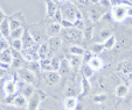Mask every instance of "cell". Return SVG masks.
Returning <instances> with one entry per match:
<instances>
[{"label": "cell", "instance_id": "277c9868", "mask_svg": "<svg viewBox=\"0 0 132 110\" xmlns=\"http://www.w3.org/2000/svg\"><path fill=\"white\" fill-rule=\"evenodd\" d=\"M63 35H64L65 39L69 41L70 43H76V42H80L81 39H83V35L82 31L76 28H68V29L63 30Z\"/></svg>", "mask_w": 132, "mask_h": 110}, {"label": "cell", "instance_id": "3957f363", "mask_svg": "<svg viewBox=\"0 0 132 110\" xmlns=\"http://www.w3.org/2000/svg\"><path fill=\"white\" fill-rule=\"evenodd\" d=\"M117 72L129 82H132V60H124L117 66Z\"/></svg>", "mask_w": 132, "mask_h": 110}, {"label": "cell", "instance_id": "836d02e7", "mask_svg": "<svg viewBox=\"0 0 132 110\" xmlns=\"http://www.w3.org/2000/svg\"><path fill=\"white\" fill-rule=\"evenodd\" d=\"M10 45L12 47V50L19 52V53L22 51V42H21V38L20 39H12Z\"/></svg>", "mask_w": 132, "mask_h": 110}, {"label": "cell", "instance_id": "4fadbf2b", "mask_svg": "<svg viewBox=\"0 0 132 110\" xmlns=\"http://www.w3.org/2000/svg\"><path fill=\"white\" fill-rule=\"evenodd\" d=\"M67 61L69 64L70 69L71 70H78L80 69V66L82 65V57L80 56H74V54H69L67 57Z\"/></svg>", "mask_w": 132, "mask_h": 110}, {"label": "cell", "instance_id": "83f0119b", "mask_svg": "<svg viewBox=\"0 0 132 110\" xmlns=\"http://www.w3.org/2000/svg\"><path fill=\"white\" fill-rule=\"evenodd\" d=\"M13 59V54H12V50L7 49L5 51L0 52V61L1 63H6V64H10L11 65V61Z\"/></svg>", "mask_w": 132, "mask_h": 110}, {"label": "cell", "instance_id": "11a10c76", "mask_svg": "<svg viewBox=\"0 0 132 110\" xmlns=\"http://www.w3.org/2000/svg\"><path fill=\"white\" fill-rule=\"evenodd\" d=\"M129 1H130V3H131V4H132V0H129Z\"/></svg>", "mask_w": 132, "mask_h": 110}, {"label": "cell", "instance_id": "74e56055", "mask_svg": "<svg viewBox=\"0 0 132 110\" xmlns=\"http://www.w3.org/2000/svg\"><path fill=\"white\" fill-rule=\"evenodd\" d=\"M94 56H95V54L92 53L90 50H85L84 53H83V56H82V64H88L92 59Z\"/></svg>", "mask_w": 132, "mask_h": 110}, {"label": "cell", "instance_id": "4dcf8cb0", "mask_svg": "<svg viewBox=\"0 0 132 110\" xmlns=\"http://www.w3.org/2000/svg\"><path fill=\"white\" fill-rule=\"evenodd\" d=\"M39 64H40V71L41 72H49L53 71L52 70V64H50V59L49 58H45V59H40L39 60Z\"/></svg>", "mask_w": 132, "mask_h": 110}, {"label": "cell", "instance_id": "cb8c5ba5", "mask_svg": "<svg viewBox=\"0 0 132 110\" xmlns=\"http://www.w3.org/2000/svg\"><path fill=\"white\" fill-rule=\"evenodd\" d=\"M78 70H80V73L82 74V78L90 79V78H92V75H94V71L90 69V66L88 65V64H82Z\"/></svg>", "mask_w": 132, "mask_h": 110}, {"label": "cell", "instance_id": "7a4b0ae2", "mask_svg": "<svg viewBox=\"0 0 132 110\" xmlns=\"http://www.w3.org/2000/svg\"><path fill=\"white\" fill-rule=\"evenodd\" d=\"M127 5H116L112 6L111 8V15L113 21L116 22H124L126 20V13H127Z\"/></svg>", "mask_w": 132, "mask_h": 110}, {"label": "cell", "instance_id": "c3c4849f", "mask_svg": "<svg viewBox=\"0 0 132 110\" xmlns=\"http://www.w3.org/2000/svg\"><path fill=\"white\" fill-rule=\"evenodd\" d=\"M126 17H132V6H129V7H127Z\"/></svg>", "mask_w": 132, "mask_h": 110}, {"label": "cell", "instance_id": "f6af8a7d", "mask_svg": "<svg viewBox=\"0 0 132 110\" xmlns=\"http://www.w3.org/2000/svg\"><path fill=\"white\" fill-rule=\"evenodd\" d=\"M111 31H110V30H102V31H101V34H100V36H101V38L102 39H106L108 37H110L111 36Z\"/></svg>", "mask_w": 132, "mask_h": 110}, {"label": "cell", "instance_id": "f1b7e54d", "mask_svg": "<svg viewBox=\"0 0 132 110\" xmlns=\"http://www.w3.org/2000/svg\"><path fill=\"white\" fill-rule=\"evenodd\" d=\"M117 44V38L115 37V35L112 34L110 37H108L104 42H103V45H104V49L105 50H111L116 47Z\"/></svg>", "mask_w": 132, "mask_h": 110}, {"label": "cell", "instance_id": "8fae6325", "mask_svg": "<svg viewBox=\"0 0 132 110\" xmlns=\"http://www.w3.org/2000/svg\"><path fill=\"white\" fill-rule=\"evenodd\" d=\"M5 96H11V95H15L18 91V85L15 82V80H7L4 82V88H3Z\"/></svg>", "mask_w": 132, "mask_h": 110}, {"label": "cell", "instance_id": "52a82bcc", "mask_svg": "<svg viewBox=\"0 0 132 110\" xmlns=\"http://www.w3.org/2000/svg\"><path fill=\"white\" fill-rule=\"evenodd\" d=\"M43 79H45L46 83L50 87H54V86L59 85L61 81V74L56 71H49L46 72L45 75H43Z\"/></svg>", "mask_w": 132, "mask_h": 110}, {"label": "cell", "instance_id": "5bb4252c", "mask_svg": "<svg viewBox=\"0 0 132 110\" xmlns=\"http://www.w3.org/2000/svg\"><path fill=\"white\" fill-rule=\"evenodd\" d=\"M62 30L63 29H62V27H61L60 23L53 22V23H50V25L47 27V30H46V32H47V35L49 37H54V36H57V35L60 34Z\"/></svg>", "mask_w": 132, "mask_h": 110}, {"label": "cell", "instance_id": "ab89813d", "mask_svg": "<svg viewBox=\"0 0 132 110\" xmlns=\"http://www.w3.org/2000/svg\"><path fill=\"white\" fill-rule=\"evenodd\" d=\"M119 44L123 48H131L132 45V41L130 38H127L126 36H122L119 38Z\"/></svg>", "mask_w": 132, "mask_h": 110}, {"label": "cell", "instance_id": "ac0fdd59", "mask_svg": "<svg viewBox=\"0 0 132 110\" xmlns=\"http://www.w3.org/2000/svg\"><path fill=\"white\" fill-rule=\"evenodd\" d=\"M90 91H91V82L89 81V79L82 78V80H81V86H80V95L88 96Z\"/></svg>", "mask_w": 132, "mask_h": 110}, {"label": "cell", "instance_id": "681fc988", "mask_svg": "<svg viewBox=\"0 0 132 110\" xmlns=\"http://www.w3.org/2000/svg\"><path fill=\"white\" fill-rule=\"evenodd\" d=\"M124 23H126L127 26L132 27V17H126V20L124 21Z\"/></svg>", "mask_w": 132, "mask_h": 110}, {"label": "cell", "instance_id": "9f6ffc18", "mask_svg": "<svg viewBox=\"0 0 132 110\" xmlns=\"http://www.w3.org/2000/svg\"><path fill=\"white\" fill-rule=\"evenodd\" d=\"M131 92H132V85H131Z\"/></svg>", "mask_w": 132, "mask_h": 110}, {"label": "cell", "instance_id": "f35d334b", "mask_svg": "<svg viewBox=\"0 0 132 110\" xmlns=\"http://www.w3.org/2000/svg\"><path fill=\"white\" fill-rule=\"evenodd\" d=\"M10 19V28H11V31L14 29H18L19 27H21V23L20 21L18 19H14V17H8Z\"/></svg>", "mask_w": 132, "mask_h": 110}, {"label": "cell", "instance_id": "816d5d0a", "mask_svg": "<svg viewBox=\"0 0 132 110\" xmlns=\"http://www.w3.org/2000/svg\"><path fill=\"white\" fill-rule=\"evenodd\" d=\"M57 1H59V3H60V4H62V5H63V4L68 3V1H69V0H57Z\"/></svg>", "mask_w": 132, "mask_h": 110}, {"label": "cell", "instance_id": "30bf717a", "mask_svg": "<svg viewBox=\"0 0 132 110\" xmlns=\"http://www.w3.org/2000/svg\"><path fill=\"white\" fill-rule=\"evenodd\" d=\"M41 97L39 95L37 92H35L32 96L27 100V110H37L40 108V104H41Z\"/></svg>", "mask_w": 132, "mask_h": 110}, {"label": "cell", "instance_id": "f907efd6", "mask_svg": "<svg viewBox=\"0 0 132 110\" xmlns=\"http://www.w3.org/2000/svg\"><path fill=\"white\" fill-rule=\"evenodd\" d=\"M5 75H6V71H5V70H3L1 67H0V80H1V79H3Z\"/></svg>", "mask_w": 132, "mask_h": 110}, {"label": "cell", "instance_id": "d4e9b609", "mask_svg": "<svg viewBox=\"0 0 132 110\" xmlns=\"http://www.w3.org/2000/svg\"><path fill=\"white\" fill-rule=\"evenodd\" d=\"M34 93H35L34 86L30 85V83H25L23 82V87L21 88V94H22V95L28 100V98H29Z\"/></svg>", "mask_w": 132, "mask_h": 110}, {"label": "cell", "instance_id": "f546056e", "mask_svg": "<svg viewBox=\"0 0 132 110\" xmlns=\"http://www.w3.org/2000/svg\"><path fill=\"white\" fill-rule=\"evenodd\" d=\"M82 35L85 41H90L92 38V35H94V27H92V25H84V28L82 30Z\"/></svg>", "mask_w": 132, "mask_h": 110}, {"label": "cell", "instance_id": "8d00e7d4", "mask_svg": "<svg viewBox=\"0 0 132 110\" xmlns=\"http://www.w3.org/2000/svg\"><path fill=\"white\" fill-rule=\"evenodd\" d=\"M27 69L29 70V71H32L33 73L41 72L40 71V64H39V61H30V63H28Z\"/></svg>", "mask_w": 132, "mask_h": 110}, {"label": "cell", "instance_id": "7dc6e473", "mask_svg": "<svg viewBox=\"0 0 132 110\" xmlns=\"http://www.w3.org/2000/svg\"><path fill=\"white\" fill-rule=\"evenodd\" d=\"M0 67H1V69H3V70H5V71H6V70H8V69H10V67H11V65H10V64L1 63V61H0Z\"/></svg>", "mask_w": 132, "mask_h": 110}, {"label": "cell", "instance_id": "6f0895ef", "mask_svg": "<svg viewBox=\"0 0 132 110\" xmlns=\"http://www.w3.org/2000/svg\"><path fill=\"white\" fill-rule=\"evenodd\" d=\"M97 110H102V109H97Z\"/></svg>", "mask_w": 132, "mask_h": 110}, {"label": "cell", "instance_id": "ee69618b", "mask_svg": "<svg viewBox=\"0 0 132 110\" xmlns=\"http://www.w3.org/2000/svg\"><path fill=\"white\" fill-rule=\"evenodd\" d=\"M62 69L63 70V72H65V74L67 73H69V71L71 69H70V66H69V64H68V61H67V59H62V60H61V66H60V70ZM60 70H59V71H60Z\"/></svg>", "mask_w": 132, "mask_h": 110}, {"label": "cell", "instance_id": "bcb514c9", "mask_svg": "<svg viewBox=\"0 0 132 110\" xmlns=\"http://www.w3.org/2000/svg\"><path fill=\"white\" fill-rule=\"evenodd\" d=\"M6 17H7V16H6L5 12H4V10H3V8L0 7V23H1V22H3L4 20L6 19Z\"/></svg>", "mask_w": 132, "mask_h": 110}, {"label": "cell", "instance_id": "2e32d148", "mask_svg": "<svg viewBox=\"0 0 132 110\" xmlns=\"http://www.w3.org/2000/svg\"><path fill=\"white\" fill-rule=\"evenodd\" d=\"M0 35L4 38H10L11 35V28H10V19L6 17L1 23H0Z\"/></svg>", "mask_w": 132, "mask_h": 110}, {"label": "cell", "instance_id": "7c38bea8", "mask_svg": "<svg viewBox=\"0 0 132 110\" xmlns=\"http://www.w3.org/2000/svg\"><path fill=\"white\" fill-rule=\"evenodd\" d=\"M11 105H13V107H15V108H20V109L21 108H26L27 107V98H26L22 94H15L12 100Z\"/></svg>", "mask_w": 132, "mask_h": 110}, {"label": "cell", "instance_id": "ffe728a7", "mask_svg": "<svg viewBox=\"0 0 132 110\" xmlns=\"http://www.w3.org/2000/svg\"><path fill=\"white\" fill-rule=\"evenodd\" d=\"M57 8L59 7L56 6V4H55L54 1H52V0H46V16H47L48 19H53V16H54V14Z\"/></svg>", "mask_w": 132, "mask_h": 110}, {"label": "cell", "instance_id": "ba28073f", "mask_svg": "<svg viewBox=\"0 0 132 110\" xmlns=\"http://www.w3.org/2000/svg\"><path fill=\"white\" fill-rule=\"evenodd\" d=\"M21 42H22V50L30 49V48H34L35 45H36V42L33 38L32 32L26 29H25V31H23L22 37H21Z\"/></svg>", "mask_w": 132, "mask_h": 110}, {"label": "cell", "instance_id": "e575fe53", "mask_svg": "<svg viewBox=\"0 0 132 110\" xmlns=\"http://www.w3.org/2000/svg\"><path fill=\"white\" fill-rule=\"evenodd\" d=\"M50 64H52V70H53V71L59 72L60 66H61V60L59 59V57L54 56L53 58H50Z\"/></svg>", "mask_w": 132, "mask_h": 110}, {"label": "cell", "instance_id": "9a60e30c", "mask_svg": "<svg viewBox=\"0 0 132 110\" xmlns=\"http://www.w3.org/2000/svg\"><path fill=\"white\" fill-rule=\"evenodd\" d=\"M16 53H19V52L12 50L13 59H12V61H11V67L14 70H20L23 67V59L21 58V56H19V54L16 56Z\"/></svg>", "mask_w": 132, "mask_h": 110}, {"label": "cell", "instance_id": "d6986e66", "mask_svg": "<svg viewBox=\"0 0 132 110\" xmlns=\"http://www.w3.org/2000/svg\"><path fill=\"white\" fill-rule=\"evenodd\" d=\"M65 97H77L80 95V88L76 87L74 83H69L64 89Z\"/></svg>", "mask_w": 132, "mask_h": 110}, {"label": "cell", "instance_id": "d6a6232c", "mask_svg": "<svg viewBox=\"0 0 132 110\" xmlns=\"http://www.w3.org/2000/svg\"><path fill=\"white\" fill-rule=\"evenodd\" d=\"M23 31H25V28L22 27H19L18 29H14L11 31V35H10V38L12 39H20L23 35Z\"/></svg>", "mask_w": 132, "mask_h": 110}, {"label": "cell", "instance_id": "60d3db41", "mask_svg": "<svg viewBox=\"0 0 132 110\" xmlns=\"http://www.w3.org/2000/svg\"><path fill=\"white\" fill-rule=\"evenodd\" d=\"M10 49V43H8L7 38H4V37H0V52L5 51V50Z\"/></svg>", "mask_w": 132, "mask_h": 110}, {"label": "cell", "instance_id": "db71d44e", "mask_svg": "<svg viewBox=\"0 0 132 110\" xmlns=\"http://www.w3.org/2000/svg\"><path fill=\"white\" fill-rule=\"evenodd\" d=\"M37 110H47V109H45V108H39Z\"/></svg>", "mask_w": 132, "mask_h": 110}, {"label": "cell", "instance_id": "d590c367", "mask_svg": "<svg viewBox=\"0 0 132 110\" xmlns=\"http://www.w3.org/2000/svg\"><path fill=\"white\" fill-rule=\"evenodd\" d=\"M106 98H108V95L105 93H98L92 96V101L95 103H103L106 101Z\"/></svg>", "mask_w": 132, "mask_h": 110}, {"label": "cell", "instance_id": "6da1fadb", "mask_svg": "<svg viewBox=\"0 0 132 110\" xmlns=\"http://www.w3.org/2000/svg\"><path fill=\"white\" fill-rule=\"evenodd\" d=\"M61 9V13L63 15V19L68 20V21L72 22L74 23L75 21H78V20H83V16H82V13L75 7V5H72L71 3H65L62 5V7L60 8Z\"/></svg>", "mask_w": 132, "mask_h": 110}, {"label": "cell", "instance_id": "603a6c76", "mask_svg": "<svg viewBox=\"0 0 132 110\" xmlns=\"http://www.w3.org/2000/svg\"><path fill=\"white\" fill-rule=\"evenodd\" d=\"M115 94H116V96L119 97V98L125 97V96L129 94V86L124 85V83L118 85L117 87H116V89H115Z\"/></svg>", "mask_w": 132, "mask_h": 110}, {"label": "cell", "instance_id": "5b68a950", "mask_svg": "<svg viewBox=\"0 0 132 110\" xmlns=\"http://www.w3.org/2000/svg\"><path fill=\"white\" fill-rule=\"evenodd\" d=\"M18 75L19 78L22 80V82L25 83H30V85H34V82L36 81V75L35 73H33L32 71L27 69V67H22V69L18 70Z\"/></svg>", "mask_w": 132, "mask_h": 110}, {"label": "cell", "instance_id": "44dd1931", "mask_svg": "<svg viewBox=\"0 0 132 110\" xmlns=\"http://www.w3.org/2000/svg\"><path fill=\"white\" fill-rule=\"evenodd\" d=\"M78 104L77 97H65L63 101V108L65 110H75Z\"/></svg>", "mask_w": 132, "mask_h": 110}, {"label": "cell", "instance_id": "e0dca14e", "mask_svg": "<svg viewBox=\"0 0 132 110\" xmlns=\"http://www.w3.org/2000/svg\"><path fill=\"white\" fill-rule=\"evenodd\" d=\"M88 65L90 66V69H91L94 72H97V71H101V70L103 69V66H104V63H103V60L100 58V57L94 56L91 60L88 63Z\"/></svg>", "mask_w": 132, "mask_h": 110}, {"label": "cell", "instance_id": "1f68e13d", "mask_svg": "<svg viewBox=\"0 0 132 110\" xmlns=\"http://www.w3.org/2000/svg\"><path fill=\"white\" fill-rule=\"evenodd\" d=\"M104 50L105 49H104L103 43H100V42L94 43V44H91V45H90V51H91L94 54H100V53H102Z\"/></svg>", "mask_w": 132, "mask_h": 110}, {"label": "cell", "instance_id": "f5cc1de1", "mask_svg": "<svg viewBox=\"0 0 132 110\" xmlns=\"http://www.w3.org/2000/svg\"><path fill=\"white\" fill-rule=\"evenodd\" d=\"M90 1H91V3H94V4H98V1H100V0H90Z\"/></svg>", "mask_w": 132, "mask_h": 110}, {"label": "cell", "instance_id": "7402d4cb", "mask_svg": "<svg viewBox=\"0 0 132 110\" xmlns=\"http://www.w3.org/2000/svg\"><path fill=\"white\" fill-rule=\"evenodd\" d=\"M48 54H49V47H48L47 43H41L37 45V56L40 59H45L48 58Z\"/></svg>", "mask_w": 132, "mask_h": 110}, {"label": "cell", "instance_id": "7bdbcfd3", "mask_svg": "<svg viewBox=\"0 0 132 110\" xmlns=\"http://www.w3.org/2000/svg\"><path fill=\"white\" fill-rule=\"evenodd\" d=\"M100 6L104 9H111L112 8V4H111V0H100L98 1Z\"/></svg>", "mask_w": 132, "mask_h": 110}, {"label": "cell", "instance_id": "4316f807", "mask_svg": "<svg viewBox=\"0 0 132 110\" xmlns=\"http://www.w3.org/2000/svg\"><path fill=\"white\" fill-rule=\"evenodd\" d=\"M84 51L85 50L83 49L82 47L76 45V44H71V45H69V48H68V52H69V54H74V56L82 57L83 53H84Z\"/></svg>", "mask_w": 132, "mask_h": 110}, {"label": "cell", "instance_id": "b9f144b4", "mask_svg": "<svg viewBox=\"0 0 132 110\" xmlns=\"http://www.w3.org/2000/svg\"><path fill=\"white\" fill-rule=\"evenodd\" d=\"M53 19H54V22H56V23H61L63 20V15L62 13H61V9L60 8H57L56 9V12H55L54 16H53Z\"/></svg>", "mask_w": 132, "mask_h": 110}, {"label": "cell", "instance_id": "9c48e42d", "mask_svg": "<svg viewBox=\"0 0 132 110\" xmlns=\"http://www.w3.org/2000/svg\"><path fill=\"white\" fill-rule=\"evenodd\" d=\"M47 44L49 47V53H56L60 50V48L62 47V38L60 36L49 37Z\"/></svg>", "mask_w": 132, "mask_h": 110}, {"label": "cell", "instance_id": "484cf974", "mask_svg": "<svg viewBox=\"0 0 132 110\" xmlns=\"http://www.w3.org/2000/svg\"><path fill=\"white\" fill-rule=\"evenodd\" d=\"M88 15H89L90 21H92V22H98L103 19V14L97 8H91L89 10V13H88Z\"/></svg>", "mask_w": 132, "mask_h": 110}, {"label": "cell", "instance_id": "8992f818", "mask_svg": "<svg viewBox=\"0 0 132 110\" xmlns=\"http://www.w3.org/2000/svg\"><path fill=\"white\" fill-rule=\"evenodd\" d=\"M21 58L23 59L27 63H30V61H39L40 58L37 56V47L35 45L34 48H30V49H25L20 52Z\"/></svg>", "mask_w": 132, "mask_h": 110}]
</instances>
